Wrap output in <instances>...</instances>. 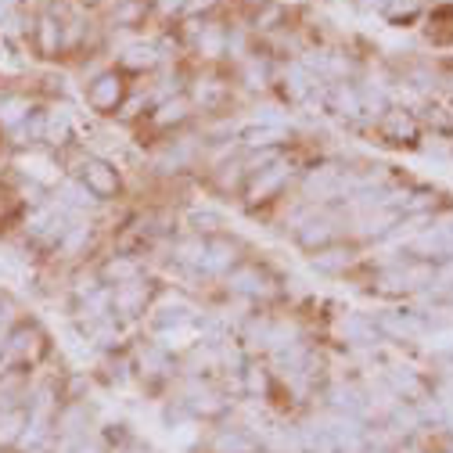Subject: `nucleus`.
I'll return each mask as SVG.
<instances>
[{"label": "nucleus", "mask_w": 453, "mask_h": 453, "mask_svg": "<svg viewBox=\"0 0 453 453\" xmlns=\"http://www.w3.org/2000/svg\"><path fill=\"white\" fill-rule=\"evenodd\" d=\"M37 339H40V335H37L33 327H18L15 335L8 339V356H11V360H25L29 353L37 349Z\"/></svg>", "instance_id": "3"}, {"label": "nucleus", "mask_w": 453, "mask_h": 453, "mask_svg": "<svg viewBox=\"0 0 453 453\" xmlns=\"http://www.w3.org/2000/svg\"><path fill=\"white\" fill-rule=\"evenodd\" d=\"M76 453H98V446H76Z\"/></svg>", "instance_id": "7"}, {"label": "nucleus", "mask_w": 453, "mask_h": 453, "mask_svg": "<svg viewBox=\"0 0 453 453\" xmlns=\"http://www.w3.org/2000/svg\"><path fill=\"white\" fill-rule=\"evenodd\" d=\"M29 119V101L25 98H4L0 101V123L4 126H18Z\"/></svg>", "instance_id": "4"}, {"label": "nucleus", "mask_w": 453, "mask_h": 453, "mask_svg": "<svg viewBox=\"0 0 453 453\" xmlns=\"http://www.w3.org/2000/svg\"><path fill=\"white\" fill-rule=\"evenodd\" d=\"M115 98H119V86H115L112 76L98 79L94 90H90V105H94V108H108V105H115Z\"/></svg>", "instance_id": "5"}, {"label": "nucleus", "mask_w": 453, "mask_h": 453, "mask_svg": "<svg viewBox=\"0 0 453 453\" xmlns=\"http://www.w3.org/2000/svg\"><path fill=\"white\" fill-rule=\"evenodd\" d=\"M29 421V410L22 407H11V410H0V446H11L22 439V428Z\"/></svg>", "instance_id": "2"}, {"label": "nucleus", "mask_w": 453, "mask_h": 453, "mask_svg": "<svg viewBox=\"0 0 453 453\" xmlns=\"http://www.w3.org/2000/svg\"><path fill=\"white\" fill-rule=\"evenodd\" d=\"M83 180H86V188L94 191V195H112L115 191V169L112 166H105V162H90L86 169H83Z\"/></svg>", "instance_id": "1"}, {"label": "nucleus", "mask_w": 453, "mask_h": 453, "mask_svg": "<svg viewBox=\"0 0 453 453\" xmlns=\"http://www.w3.org/2000/svg\"><path fill=\"white\" fill-rule=\"evenodd\" d=\"M54 47H58V25H54V18H44L40 22V51L51 54Z\"/></svg>", "instance_id": "6"}]
</instances>
